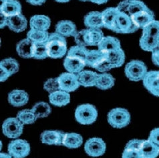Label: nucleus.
<instances>
[{"label": "nucleus", "instance_id": "obj_1", "mask_svg": "<svg viewBox=\"0 0 159 158\" xmlns=\"http://www.w3.org/2000/svg\"><path fill=\"white\" fill-rule=\"evenodd\" d=\"M88 50L86 47L77 45L70 48L64 61V68L68 72L78 74L84 70L86 66Z\"/></svg>", "mask_w": 159, "mask_h": 158}, {"label": "nucleus", "instance_id": "obj_2", "mask_svg": "<svg viewBox=\"0 0 159 158\" xmlns=\"http://www.w3.org/2000/svg\"><path fill=\"white\" fill-rule=\"evenodd\" d=\"M48 57L53 59L61 58L67 54L68 46L66 37L56 32L50 33L46 42Z\"/></svg>", "mask_w": 159, "mask_h": 158}, {"label": "nucleus", "instance_id": "obj_3", "mask_svg": "<svg viewBox=\"0 0 159 158\" xmlns=\"http://www.w3.org/2000/svg\"><path fill=\"white\" fill-rule=\"evenodd\" d=\"M75 118L79 124L90 125L94 123L98 117V111L94 105L85 103L80 105L75 111Z\"/></svg>", "mask_w": 159, "mask_h": 158}, {"label": "nucleus", "instance_id": "obj_4", "mask_svg": "<svg viewBox=\"0 0 159 158\" xmlns=\"http://www.w3.org/2000/svg\"><path fill=\"white\" fill-rule=\"evenodd\" d=\"M108 124L114 128H125L130 123L131 116L127 109L116 108L111 109L107 116Z\"/></svg>", "mask_w": 159, "mask_h": 158}, {"label": "nucleus", "instance_id": "obj_5", "mask_svg": "<svg viewBox=\"0 0 159 158\" xmlns=\"http://www.w3.org/2000/svg\"><path fill=\"white\" fill-rule=\"evenodd\" d=\"M147 73V65L140 60L134 59L129 61L125 68L126 77L132 81H143Z\"/></svg>", "mask_w": 159, "mask_h": 158}, {"label": "nucleus", "instance_id": "obj_6", "mask_svg": "<svg viewBox=\"0 0 159 158\" xmlns=\"http://www.w3.org/2000/svg\"><path fill=\"white\" fill-rule=\"evenodd\" d=\"M139 29L134 25L131 17L125 13L118 11L116 16L114 32L118 33H132Z\"/></svg>", "mask_w": 159, "mask_h": 158}, {"label": "nucleus", "instance_id": "obj_7", "mask_svg": "<svg viewBox=\"0 0 159 158\" xmlns=\"http://www.w3.org/2000/svg\"><path fill=\"white\" fill-rule=\"evenodd\" d=\"M2 131L8 138L17 139L24 131V124L17 117H9L3 121Z\"/></svg>", "mask_w": 159, "mask_h": 158}, {"label": "nucleus", "instance_id": "obj_8", "mask_svg": "<svg viewBox=\"0 0 159 158\" xmlns=\"http://www.w3.org/2000/svg\"><path fill=\"white\" fill-rule=\"evenodd\" d=\"M7 150L14 158H24L30 154V146L24 139H16L9 143Z\"/></svg>", "mask_w": 159, "mask_h": 158}, {"label": "nucleus", "instance_id": "obj_9", "mask_svg": "<svg viewBox=\"0 0 159 158\" xmlns=\"http://www.w3.org/2000/svg\"><path fill=\"white\" fill-rule=\"evenodd\" d=\"M107 149L105 142L100 138H92L88 139L84 145V150L92 157H100L104 154Z\"/></svg>", "mask_w": 159, "mask_h": 158}, {"label": "nucleus", "instance_id": "obj_10", "mask_svg": "<svg viewBox=\"0 0 159 158\" xmlns=\"http://www.w3.org/2000/svg\"><path fill=\"white\" fill-rule=\"evenodd\" d=\"M58 78L60 90L68 93L76 91L80 86L77 74L67 72L60 74Z\"/></svg>", "mask_w": 159, "mask_h": 158}, {"label": "nucleus", "instance_id": "obj_11", "mask_svg": "<svg viewBox=\"0 0 159 158\" xmlns=\"http://www.w3.org/2000/svg\"><path fill=\"white\" fill-rule=\"evenodd\" d=\"M143 85L150 93L159 97V71H149L143 80Z\"/></svg>", "mask_w": 159, "mask_h": 158}, {"label": "nucleus", "instance_id": "obj_12", "mask_svg": "<svg viewBox=\"0 0 159 158\" xmlns=\"http://www.w3.org/2000/svg\"><path fill=\"white\" fill-rule=\"evenodd\" d=\"M64 134L61 131L46 130L41 134L40 140L44 144L62 146Z\"/></svg>", "mask_w": 159, "mask_h": 158}, {"label": "nucleus", "instance_id": "obj_13", "mask_svg": "<svg viewBox=\"0 0 159 158\" xmlns=\"http://www.w3.org/2000/svg\"><path fill=\"white\" fill-rule=\"evenodd\" d=\"M132 21L138 29H143L154 19V14L151 10L137 12L132 15Z\"/></svg>", "mask_w": 159, "mask_h": 158}, {"label": "nucleus", "instance_id": "obj_14", "mask_svg": "<svg viewBox=\"0 0 159 158\" xmlns=\"http://www.w3.org/2000/svg\"><path fill=\"white\" fill-rule=\"evenodd\" d=\"M35 43L31 41L28 37L21 39L16 46L17 54L22 58L29 59L34 58Z\"/></svg>", "mask_w": 159, "mask_h": 158}, {"label": "nucleus", "instance_id": "obj_15", "mask_svg": "<svg viewBox=\"0 0 159 158\" xmlns=\"http://www.w3.org/2000/svg\"><path fill=\"white\" fill-rule=\"evenodd\" d=\"M7 27L14 32H22L28 27V20L26 17L20 13L19 14L8 17Z\"/></svg>", "mask_w": 159, "mask_h": 158}, {"label": "nucleus", "instance_id": "obj_16", "mask_svg": "<svg viewBox=\"0 0 159 158\" xmlns=\"http://www.w3.org/2000/svg\"><path fill=\"white\" fill-rule=\"evenodd\" d=\"M8 102L14 107H21L28 103V94L22 90H14L8 94Z\"/></svg>", "mask_w": 159, "mask_h": 158}, {"label": "nucleus", "instance_id": "obj_17", "mask_svg": "<svg viewBox=\"0 0 159 158\" xmlns=\"http://www.w3.org/2000/svg\"><path fill=\"white\" fill-rule=\"evenodd\" d=\"M21 10V3L17 0H1L0 12L8 17L20 14Z\"/></svg>", "mask_w": 159, "mask_h": 158}, {"label": "nucleus", "instance_id": "obj_18", "mask_svg": "<svg viewBox=\"0 0 159 158\" xmlns=\"http://www.w3.org/2000/svg\"><path fill=\"white\" fill-rule=\"evenodd\" d=\"M84 23L88 29L104 28L102 13L96 11L88 13L84 18Z\"/></svg>", "mask_w": 159, "mask_h": 158}, {"label": "nucleus", "instance_id": "obj_19", "mask_svg": "<svg viewBox=\"0 0 159 158\" xmlns=\"http://www.w3.org/2000/svg\"><path fill=\"white\" fill-rule=\"evenodd\" d=\"M56 32L64 37H74L76 33V26L70 20H61L58 21L55 27Z\"/></svg>", "mask_w": 159, "mask_h": 158}, {"label": "nucleus", "instance_id": "obj_20", "mask_svg": "<svg viewBox=\"0 0 159 158\" xmlns=\"http://www.w3.org/2000/svg\"><path fill=\"white\" fill-rule=\"evenodd\" d=\"M98 50L105 54L120 49L121 43L120 40L113 36H104L98 45Z\"/></svg>", "mask_w": 159, "mask_h": 158}, {"label": "nucleus", "instance_id": "obj_21", "mask_svg": "<svg viewBox=\"0 0 159 158\" xmlns=\"http://www.w3.org/2000/svg\"><path fill=\"white\" fill-rule=\"evenodd\" d=\"M30 29L48 31L50 28L51 20L45 15H35L30 20Z\"/></svg>", "mask_w": 159, "mask_h": 158}, {"label": "nucleus", "instance_id": "obj_22", "mask_svg": "<svg viewBox=\"0 0 159 158\" xmlns=\"http://www.w3.org/2000/svg\"><path fill=\"white\" fill-rule=\"evenodd\" d=\"M49 101L51 104L55 106H66L70 102V95L68 92L60 90L50 94L49 95Z\"/></svg>", "mask_w": 159, "mask_h": 158}, {"label": "nucleus", "instance_id": "obj_23", "mask_svg": "<svg viewBox=\"0 0 159 158\" xmlns=\"http://www.w3.org/2000/svg\"><path fill=\"white\" fill-rule=\"evenodd\" d=\"M80 84L85 87L96 86L98 74L90 70H82L77 74Z\"/></svg>", "mask_w": 159, "mask_h": 158}, {"label": "nucleus", "instance_id": "obj_24", "mask_svg": "<svg viewBox=\"0 0 159 158\" xmlns=\"http://www.w3.org/2000/svg\"><path fill=\"white\" fill-rule=\"evenodd\" d=\"M139 45L141 49L144 51L152 53L159 48V37L142 34L139 41Z\"/></svg>", "mask_w": 159, "mask_h": 158}, {"label": "nucleus", "instance_id": "obj_25", "mask_svg": "<svg viewBox=\"0 0 159 158\" xmlns=\"http://www.w3.org/2000/svg\"><path fill=\"white\" fill-rule=\"evenodd\" d=\"M107 58V54L100 51V50H88L86 61V65L88 67L95 68L97 65Z\"/></svg>", "mask_w": 159, "mask_h": 158}, {"label": "nucleus", "instance_id": "obj_26", "mask_svg": "<svg viewBox=\"0 0 159 158\" xmlns=\"http://www.w3.org/2000/svg\"><path fill=\"white\" fill-rule=\"evenodd\" d=\"M140 152L143 158H157L159 156V147L149 139L143 140Z\"/></svg>", "mask_w": 159, "mask_h": 158}, {"label": "nucleus", "instance_id": "obj_27", "mask_svg": "<svg viewBox=\"0 0 159 158\" xmlns=\"http://www.w3.org/2000/svg\"><path fill=\"white\" fill-rule=\"evenodd\" d=\"M116 7H110L104 10L102 12V18L104 23V28H107L114 32V25H115L116 16L118 14Z\"/></svg>", "mask_w": 159, "mask_h": 158}, {"label": "nucleus", "instance_id": "obj_28", "mask_svg": "<svg viewBox=\"0 0 159 158\" xmlns=\"http://www.w3.org/2000/svg\"><path fill=\"white\" fill-rule=\"evenodd\" d=\"M83 143L82 136L77 133H65L62 146L69 149H77Z\"/></svg>", "mask_w": 159, "mask_h": 158}, {"label": "nucleus", "instance_id": "obj_29", "mask_svg": "<svg viewBox=\"0 0 159 158\" xmlns=\"http://www.w3.org/2000/svg\"><path fill=\"white\" fill-rule=\"evenodd\" d=\"M114 83H115V79L111 74L102 73L98 74L95 87L100 90H107L112 88L114 86Z\"/></svg>", "mask_w": 159, "mask_h": 158}, {"label": "nucleus", "instance_id": "obj_30", "mask_svg": "<svg viewBox=\"0 0 159 158\" xmlns=\"http://www.w3.org/2000/svg\"><path fill=\"white\" fill-rule=\"evenodd\" d=\"M125 54L122 48L112 51L107 54V59L111 64L113 67H121L125 61Z\"/></svg>", "mask_w": 159, "mask_h": 158}, {"label": "nucleus", "instance_id": "obj_31", "mask_svg": "<svg viewBox=\"0 0 159 158\" xmlns=\"http://www.w3.org/2000/svg\"><path fill=\"white\" fill-rule=\"evenodd\" d=\"M50 33L48 31H42L30 29L27 33V37L34 43L46 42L49 38Z\"/></svg>", "mask_w": 159, "mask_h": 158}, {"label": "nucleus", "instance_id": "obj_32", "mask_svg": "<svg viewBox=\"0 0 159 158\" xmlns=\"http://www.w3.org/2000/svg\"><path fill=\"white\" fill-rule=\"evenodd\" d=\"M35 115L38 118L47 117L52 112L50 105L46 102H39L35 104L32 108Z\"/></svg>", "mask_w": 159, "mask_h": 158}, {"label": "nucleus", "instance_id": "obj_33", "mask_svg": "<svg viewBox=\"0 0 159 158\" xmlns=\"http://www.w3.org/2000/svg\"><path fill=\"white\" fill-rule=\"evenodd\" d=\"M16 117L24 125L32 124L38 120V117L35 115L32 109H25L20 111L17 113Z\"/></svg>", "mask_w": 159, "mask_h": 158}, {"label": "nucleus", "instance_id": "obj_34", "mask_svg": "<svg viewBox=\"0 0 159 158\" xmlns=\"http://www.w3.org/2000/svg\"><path fill=\"white\" fill-rule=\"evenodd\" d=\"M0 66L6 69L10 74L11 76L18 72L20 69V65L18 61L12 58L3 59L0 62Z\"/></svg>", "mask_w": 159, "mask_h": 158}, {"label": "nucleus", "instance_id": "obj_35", "mask_svg": "<svg viewBox=\"0 0 159 158\" xmlns=\"http://www.w3.org/2000/svg\"><path fill=\"white\" fill-rule=\"evenodd\" d=\"M88 29V28H87ZM88 42H89V46H97L102 41V39L104 37V33L100 29H88Z\"/></svg>", "mask_w": 159, "mask_h": 158}, {"label": "nucleus", "instance_id": "obj_36", "mask_svg": "<svg viewBox=\"0 0 159 158\" xmlns=\"http://www.w3.org/2000/svg\"><path fill=\"white\" fill-rule=\"evenodd\" d=\"M149 10L146 4L140 0H132L129 1V7H128V14L130 16L137 12Z\"/></svg>", "mask_w": 159, "mask_h": 158}, {"label": "nucleus", "instance_id": "obj_37", "mask_svg": "<svg viewBox=\"0 0 159 158\" xmlns=\"http://www.w3.org/2000/svg\"><path fill=\"white\" fill-rule=\"evenodd\" d=\"M48 57L46 42L35 43L34 58L36 59H44Z\"/></svg>", "mask_w": 159, "mask_h": 158}, {"label": "nucleus", "instance_id": "obj_38", "mask_svg": "<svg viewBox=\"0 0 159 158\" xmlns=\"http://www.w3.org/2000/svg\"><path fill=\"white\" fill-rule=\"evenodd\" d=\"M74 41L77 46L82 47L89 46V42H88V29H84L78 31L74 35Z\"/></svg>", "mask_w": 159, "mask_h": 158}, {"label": "nucleus", "instance_id": "obj_39", "mask_svg": "<svg viewBox=\"0 0 159 158\" xmlns=\"http://www.w3.org/2000/svg\"><path fill=\"white\" fill-rule=\"evenodd\" d=\"M143 34L159 37V21L154 20L143 29Z\"/></svg>", "mask_w": 159, "mask_h": 158}, {"label": "nucleus", "instance_id": "obj_40", "mask_svg": "<svg viewBox=\"0 0 159 158\" xmlns=\"http://www.w3.org/2000/svg\"><path fill=\"white\" fill-rule=\"evenodd\" d=\"M43 88L50 94L54 92L60 90L58 78H50L47 80L43 84Z\"/></svg>", "mask_w": 159, "mask_h": 158}, {"label": "nucleus", "instance_id": "obj_41", "mask_svg": "<svg viewBox=\"0 0 159 158\" xmlns=\"http://www.w3.org/2000/svg\"><path fill=\"white\" fill-rule=\"evenodd\" d=\"M113 68H114L113 67V65L109 62L107 58H106L104 60L102 61L100 64L97 65L94 69L101 73H106Z\"/></svg>", "mask_w": 159, "mask_h": 158}, {"label": "nucleus", "instance_id": "obj_42", "mask_svg": "<svg viewBox=\"0 0 159 158\" xmlns=\"http://www.w3.org/2000/svg\"><path fill=\"white\" fill-rule=\"evenodd\" d=\"M122 158H143L139 150L125 148L123 151Z\"/></svg>", "mask_w": 159, "mask_h": 158}, {"label": "nucleus", "instance_id": "obj_43", "mask_svg": "<svg viewBox=\"0 0 159 158\" xmlns=\"http://www.w3.org/2000/svg\"><path fill=\"white\" fill-rule=\"evenodd\" d=\"M143 142V139H132L126 143L125 148L132 149V150L140 151Z\"/></svg>", "mask_w": 159, "mask_h": 158}, {"label": "nucleus", "instance_id": "obj_44", "mask_svg": "<svg viewBox=\"0 0 159 158\" xmlns=\"http://www.w3.org/2000/svg\"><path fill=\"white\" fill-rule=\"evenodd\" d=\"M148 139L159 147V128H154L151 131Z\"/></svg>", "mask_w": 159, "mask_h": 158}, {"label": "nucleus", "instance_id": "obj_45", "mask_svg": "<svg viewBox=\"0 0 159 158\" xmlns=\"http://www.w3.org/2000/svg\"><path fill=\"white\" fill-rule=\"evenodd\" d=\"M129 0H124L118 3L117 7V10L118 11L125 13V14H128V7H129Z\"/></svg>", "mask_w": 159, "mask_h": 158}, {"label": "nucleus", "instance_id": "obj_46", "mask_svg": "<svg viewBox=\"0 0 159 158\" xmlns=\"http://www.w3.org/2000/svg\"><path fill=\"white\" fill-rule=\"evenodd\" d=\"M11 76V75L6 69L0 66V81L4 82Z\"/></svg>", "mask_w": 159, "mask_h": 158}, {"label": "nucleus", "instance_id": "obj_47", "mask_svg": "<svg viewBox=\"0 0 159 158\" xmlns=\"http://www.w3.org/2000/svg\"><path fill=\"white\" fill-rule=\"evenodd\" d=\"M7 21L8 17L4 15L3 13L0 12V27H1L2 29L7 26Z\"/></svg>", "mask_w": 159, "mask_h": 158}, {"label": "nucleus", "instance_id": "obj_48", "mask_svg": "<svg viewBox=\"0 0 159 158\" xmlns=\"http://www.w3.org/2000/svg\"><path fill=\"white\" fill-rule=\"evenodd\" d=\"M152 61L154 64L159 67V48L152 53Z\"/></svg>", "mask_w": 159, "mask_h": 158}, {"label": "nucleus", "instance_id": "obj_49", "mask_svg": "<svg viewBox=\"0 0 159 158\" xmlns=\"http://www.w3.org/2000/svg\"><path fill=\"white\" fill-rule=\"evenodd\" d=\"M26 1L33 6H41L46 2V0H26Z\"/></svg>", "mask_w": 159, "mask_h": 158}, {"label": "nucleus", "instance_id": "obj_50", "mask_svg": "<svg viewBox=\"0 0 159 158\" xmlns=\"http://www.w3.org/2000/svg\"><path fill=\"white\" fill-rule=\"evenodd\" d=\"M108 1V0H90V2L96 4H98V5H101V4H104L107 3Z\"/></svg>", "mask_w": 159, "mask_h": 158}, {"label": "nucleus", "instance_id": "obj_51", "mask_svg": "<svg viewBox=\"0 0 159 158\" xmlns=\"http://www.w3.org/2000/svg\"><path fill=\"white\" fill-rule=\"evenodd\" d=\"M0 158H14L10 153H1L0 154Z\"/></svg>", "mask_w": 159, "mask_h": 158}, {"label": "nucleus", "instance_id": "obj_52", "mask_svg": "<svg viewBox=\"0 0 159 158\" xmlns=\"http://www.w3.org/2000/svg\"><path fill=\"white\" fill-rule=\"evenodd\" d=\"M56 2L58 3H68L69 2L70 0H54Z\"/></svg>", "mask_w": 159, "mask_h": 158}, {"label": "nucleus", "instance_id": "obj_53", "mask_svg": "<svg viewBox=\"0 0 159 158\" xmlns=\"http://www.w3.org/2000/svg\"><path fill=\"white\" fill-rule=\"evenodd\" d=\"M79 1H81V2H88V1H90V0H79Z\"/></svg>", "mask_w": 159, "mask_h": 158}, {"label": "nucleus", "instance_id": "obj_54", "mask_svg": "<svg viewBox=\"0 0 159 158\" xmlns=\"http://www.w3.org/2000/svg\"><path fill=\"white\" fill-rule=\"evenodd\" d=\"M129 1H132V0H129Z\"/></svg>", "mask_w": 159, "mask_h": 158}]
</instances>
